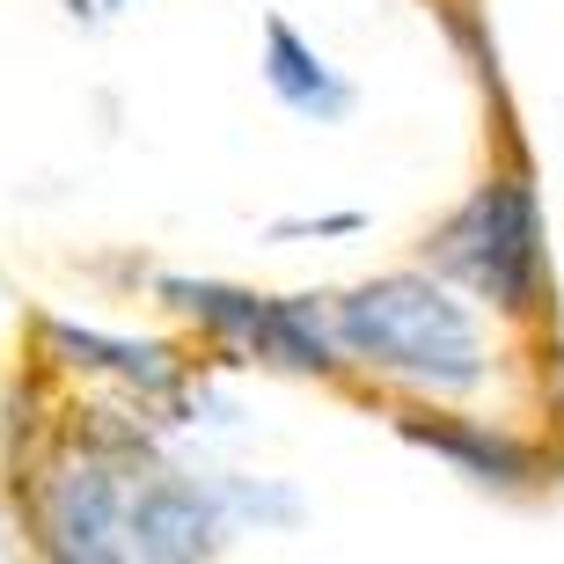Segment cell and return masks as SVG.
I'll return each instance as SVG.
<instances>
[{"label":"cell","instance_id":"obj_11","mask_svg":"<svg viewBox=\"0 0 564 564\" xmlns=\"http://www.w3.org/2000/svg\"><path fill=\"white\" fill-rule=\"evenodd\" d=\"M104 8H126V0H104Z\"/></svg>","mask_w":564,"mask_h":564},{"label":"cell","instance_id":"obj_8","mask_svg":"<svg viewBox=\"0 0 564 564\" xmlns=\"http://www.w3.org/2000/svg\"><path fill=\"white\" fill-rule=\"evenodd\" d=\"M52 352H66V367H96V375H118L132 389H176V352L169 345H132V337H96L74 330V323H44Z\"/></svg>","mask_w":564,"mask_h":564},{"label":"cell","instance_id":"obj_9","mask_svg":"<svg viewBox=\"0 0 564 564\" xmlns=\"http://www.w3.org/2000/svg\"><path fill=\"white\" fill-rule=\"evenodd\" d=\"M367 213H323V220H272V242H308V235H359Z\"/></svg>","mask_w":564,"mask_h":564},{"label":"cell","instance_id":"obj_7","mask_svg":"<svg viewBox=\"0 0 564 564\" xmlns=\"http://www.w3.org/2000/svg\"><path fill=\"white\" fill-rule=\"evenodd\" d=\"M397 433L411 440V447L447 455L455 469H469L477 484H528V477H535V455H528L521 440L491 433V425H469V419H397Z\"/></svg>","mask_w":564,"mask_h":564},{"label":"cell","instance_id":"obj_2","mask_svg":"<svg viewBox=\"0 0 564 564\" xmlns=\"http://www.w3.org/2000/svg\"><path fill=\"white\" fill-rule=\"evenodd\" d=\"M425 250H433L440 279H462L491 308H535V293H543V206H535V184L521 169L477 184Z\"/></svg>","mask_w":564,"mask_h":564},{"label":"cell","instance_id":"obj_4","mask_svg":"<svg viewBox=\"0 0 564 564\" xmlns=\"http://www.w3.org/2000/svg\"><path fill=\"white\" fill-rule=\"evenodd\" d=\"M126 477L110 462H66L59 477H44V543L59 557H126Z\"/></svg>","mask_w":564,"mask_h":564},{"label":"cell","instance_id":"obj_5","mask_svg":"<svg viewBox=\"0 0 564 564\" xmlns=\"http://www.w3.org/2000/svg\"><path fill=\"white\" fill-rule=\"evenodd\" d=\"M264 88H272L293 118H315V126H337V118H352V104H359L352 82H345L286 15H264Z\"/></svg>","mask_w":564,"mask_h":564},{"label":"cell","instance_id":"obj_10","mask_svg":"<svg viewBox=\"0 0 564 564\" xmlns=\"http://www.w3.org/2000/svg\"><path fill=\"white\" fill-rule=\"evenodd\" d=\"M66 15H82V22H88V15H104V0H66Z\"/></svg>","mask_w":564,"mask_h":564},{"label":"cell","instance_id":"obj_6","mask_svg":"<svg viewBox=\"0 0 564 564\" xmlns=\"http://www.w3.org/2000/svg\"><path fill=\"white\" fill-rule=\"evenodd\" d=\"M250 359H272V367H293V375H330L337 367V337L315 308V293H286V301H257V323L242 337Z\"/></svg>","mask_w":564,"mask_h":564},{"label":"cell","instance_id":"obj_1","mask_svg":"<svg viewBox=\"0 0 564 564\" xmlns=\"http://www.w3.org/2000/svg\"><path fill=\"white\" fill-rule=\"evenodd\" d=\"M330 337H337V352H352L359 367L419 381L433 397L477 389L484 367H491V359H484L477 315L425 272H389V279L352 286L330 315Z\"/></svg>","mask_w":564,"mask_h":564},{"label":"cell","instance_id":"obj_3","mask_svg":"<svg viewBox=\"0 0 564 564\" xmlns=\"http://www.w3.org/2000/svg\"><path fill=\"white\" fill-rule=\"evenodd\" d=\"M228 528V499L206 491L198 477H176V469H154V477L126 484V557H213Z\"/></svg>","mask_w":564,"mask_h":564}]
</instances>
